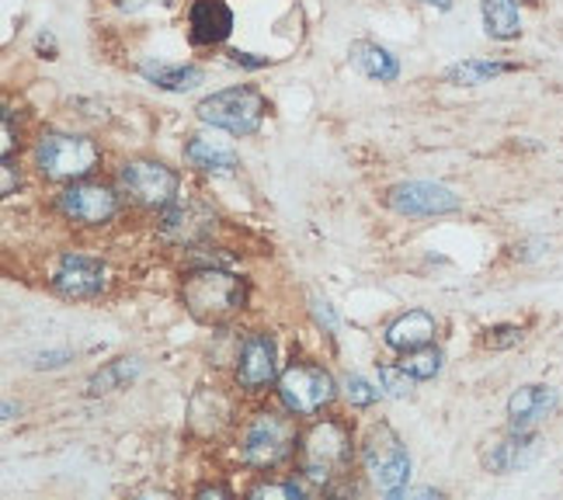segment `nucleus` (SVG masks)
Wrapping results in <instances>:
<instances>
[{"mask_svg":"<svg viewBox=\"0 0 563 500\" xmlns=\"http://www.w3.org/2000/svg\"><path fill=\"white\" fill-rule=\"evenodd\" d=\"M334 379L328 368L310 365V362H292L286 373L278 376V397L286 403L289 414L310 418L320 414L323 407L334 400Z\"/></svg>","mask_w":563,"mask_h":500,"instance_id":"nucleus-6","label":"nucleus"},{"mask_svg":"<svg viewBox=\"0 0 563 500\" xmlns=\"http://www.w3.org/2000/svg\"><path fill=\"white\" fill-rule=\"evenodd\" d=\"M59 212L74 223L84 226H101L119 212V195L104 185H91V181H74L67 191L59 195Z\"/></svg>","mask_w":563,"mask_h":500,"instance_id":"nucleus-10","label":"nucleus"},{"mask_svg":"<svg viewBox=\"0 0 563 500\" xmlns=\"http://www.w3.org/2000/svg\"><path fill=\"white\" fill-rule=\"evenodd\" d=\"M199 497H230V490H227V487L209 484V487H199Z\"/></svg>","mask_w":563,"mask_h":500,"instance_id":"nucleus-33","label":"nucleus"},{"mask_svg":"<svg viewBox=\"0 0 563 500\" xmlns=\"http://www.w3.org/2000/svg\"><path fill=\"white\" fill-rule=\"evenodd\" d=\"M379 382H383V389H386L389 397L404 400V397H410V389H415L418 379L410 376L404 365H400V368H397V365H383V368H379Z\"/></svg>","mask_w":563,"mask_h":500,"instance_id":"nucleus-25","label":"nucleus"},{"mask_svg":"<svg viewBox=\"0 0 563 500\" xmlns=\"http://www.w3.org/2000/svg\"><path fill=\"white\" fill-rule=\"evenodd\" d=\"M556 389L553 386H522L508 400V424L515 431H532L543 418H550L556 410Z\"/></svg>","mask_w":563,"mask_h":500,"instance_id":"nucleus-16","label":"nucleus"},{"mask_svg":"<svg viewBox=\"0 0 563 500\" xmlns=\"http://www.w3.org/2000/svg\"><path fill=\"white\" fill-rule=\"evenodd\" d=\"M122 191L143 209H167L170 202H178L181 178L178 170H170L161 160H129L119 170Z\"/></svg>","mask_w":563,"mask_h":500,"instance_id":"nucleus-8","label":"nucleus"},{"mask_svg":"<svg viewBox=\"0 0 563 500\" xmlns=\"http://www.w3.org/2000/svg\"><path fill=\"white\" fill-rule=\"evenodd\" d=\"M362 463H365V473H369V480L386 493L400 490L410 476V455L389 424H379L369 431V438H365V448H362Z\"/></svg>","mask_w":563,"mask_h":500,"instance_id":"nucleus-7","label":"nucleus"},{"mask_svg":"<svg viewBox=\"0 0 563 500\" xmlns=\"http://www.w3.org/2000/svg\"><path fill=\"white\" fill-rule=\"evenodd\" d=\"M352 63L365 77H373L379 84H389V80L400 77L397 56H389L383 46H376V42H355V46H352Z\"/></svg>","mask_w":563,"mask_h":500,"instance_id":"nucleus-21","label":"nucleus"},{"mask_svg":"<svg viewBox=\"0 0 563 500\" xmlns=\"http://www.w3.org/2000/svg\"><path fill=\"white\" fill-rule=\"evenodd\" d=\"M484 11V29L497 42H511L522 35V11H518V0H481Z\"/></svg>","mask_w":563,"mask_h":500,"instance_id":"nucleus-20","label":"nucleus"},{"mask_svg":"<svg viewBox=\"0 0 563 500\" xmlns=\"http://www.w3.org/2000/svg\"><path fill=\"white\" fill-rule=\"evenodd\" d=\"M435 316L424 313V310H410L404 316H397L394 323L386 327V344L394 352H415V347H424L435 337Z\"/></svg>","mask_w":563,"mask_h":500,"instance_id":"nucleus-17","label":"nucleus"},{"mask_svg":"<svg viewBox=\"0 0 563 500\" xmlns=\"http://www.w3.org/2000/svg\"><path fill=\"white\" fill-rule=\"evenodd\" d=\"M421 4H428V8H439V11H449V8H452V0H421Z\"/></svg>","mask_w":563,"mask_h":500,"instance_id":"nucleus-34","label":"nucleus"},{"mask_svg":"<svg viewBox=\"0 0 563 500\" xmlns=\"http://www.w3.org/2000/svg\"><path fill=\"white\" fill-rule=\"evenodd\" d=\"M251 493L254 497H286V500H296V497H302V487L299 484H265V487H254Z\"/></svg>","mask_w":563,"mask_h":500,"instance_id":"nucleus-28","label":"nucleus"},{"mask_svg":"<svg viewBox=\"0 0 563 500\" xmlns=\"http://www.w3.org/2000/svg\"><path fill=\"white\" fill-rule=\"evenodd\" d=\"M199 119L212 129H227L230 136H254L268 115V101L254 87H227L199 101Z\"/></svg>","mask_w":563,"mask_h":500,"instance_id":"nucleus-3","label":"nucleus"},{"mask_svg":"<svg viewBox=\"0 0 563 500\" xmlns=\"http://www.w3.org/2000/svg\"><path fill=\"white\" fill-rule=\"evenodd\" d=\"M278 362H275V341L268 334H251L241 344V355H236V382L247 393H262L275 382Z\"/></svg>","mask_w":563,"mask_h":500,"instance_id":"nucleus-12","label":"nucleus"},{"mask_svg":"<svg viewBox=\"0 0 563 500\" xmlns=\"http://www.w3.org/2000/svg\"><path fill=\"white\" fill-rule=\"evenodd\" d=\"M526 331L515 327V323H497V327L487 331V347H494V352H505V347H515L522 344Z\"/></svg>","mask_w":563,"mask_h":500,"instance_id":"nucleus-26","label":"nucleus"},{"mask_svg":"<svg viewBox=\"0 0 563 500\" xmlns=\"http://www.w3.org/2000/svg\"><path fill=\"white\" fill-rule=\"evenodd\" d=\"M181 296L188 313L199 323H223L244 310L247 286L241 275L223 268H195L181 281Z\"/></svg>","mask_w":563,"mask_h":500,"instance_id":"nucleus-1","label":"nucleus"},{"mask_svg":"<svg viewBox=\"0 0 563 500\" xmlns=\"http://www.w3.org/2000/svg\"><path fill=\"white\" fill-rule=\"evenodd\" d=\"M241 452L251 469H275L296 452V424L282 414H272V410L254 414L251 424L244 427Z\"/></svg>","mask_w":563,"mask_h":500,"instance_id":"nucleus-5","label":"nucleus"},{"mask_svg":"<svg viewBox=\"0 0 563 500\" xmlns=\"http://www.w3.org/2000/svg\"><path fill=\"white\" fill-rule=\"evenodd\" d=\"M185 160L206 174H236V167H241V157H236L227 143L209 140V136H191L185 143Z\"/></svg>","mask_w":563,"mask_h":500,"instance_id":"nucleus-18","label":"nucleus"},{"mask_svg":"<svg viewBox=\"0 0 563 500\" xmlns=\"http://www.w3.org/2000/svg\"><path fill=\"white\" fill-rule=\"evenodd\" d=\"M140 373V362L136 358H119L112 362L108 368H101V373L91 379V393H108V389H119L122 382H129Z\"/></svg>","mask_w":563,"mask_h":500,"instance_id":"nucleus-24","label":"nucleus"},{"mask_svg":"<svg viewBox=\"0 0 563 500\" xmlns=\"http://www.w3.org/2000/svg\"><path fill=\"white\" fill-rule=\"evenodd\" d=\"M143 77L150 84H157L161 91L185 95V91H195V87L206 80V70L191 67V63H143Z\"/></svg>","mask_w":563,"mask_h":500,"instance_id":"nucleus-19","label":"nucleus"},{"mask_svg":"<svg viewBox=\"0 0 563 500\" xmlns=\"http://www.w3.org/2000/svg\"><path fill=\"white\" fill-rule=\"evenodd\" d=\"M400 365L415 379H435L442 373V352H439V347L424 344V347H415V352H404Z\"/></svg>","mask_w":563,"mask_h":500,"instance_id":"nucleus-23","label":"nucleus"},{"mask_svg":"<svg viewBox=\"0 0 563 500\" xmlns=\"http://www.w3.org/2000/svg\"><path fill=\"white\" fill-rule=\"evenodd\" d=\"M230 59L236 63V67H251V70H257V67H268V59H265V56L241 53V49H233V53H230Z\"/></svg>","mask_w":563,"mask_h":500,"instance_id":"nucleus-31","label":"nucleus"},{"mask_svg":"<svg viewBox=\"0 0 563 500\" xmlns=\"http://www.w3.org/2000/svg\"><path fill=\"white\" fill-rule=\"evenodd\" d=\"M344 393H349V400H352L355 407H373V403L379 400V389H373L362 376H352L349 386H344Z\"/></svg>","mask_w":563,"mask_h":500,"instance_id":"nucleus-27","label":"nucleus"},{"mask_svg":"<svg viewBox=\"0 0 563 500\" xmlns=\"http://www.w3.org/2000/svg\"><path fill=\"white\" fill-rule=\"evenodd\" d=\"M216 230V215L212 209H206L199 199H185V202H170L164 209L161 220V233L164 241L178 244V247H195L209 241V233Z\"/></svg>","mask_w":563,"mask_h":500,"instance_id":"nucleus-11","label":"nucleus"},{"mask_svg":"<svg viewBox=\"0 0 563 500\" xmlns=\"http://www.w3.org/2000/svg\"><path fill=\"white\" fill-rule=\"evenodd\" d=\"M536 455H539V438L532 431H515L508 438H497L487 452H484V466L490 473H518V469H526L536 463Z\"/></svg>","mask_w":563,"mask_h":500,"instance_id":"nucleus-15","label":"nucleus"},{"mask_svg":"<svg viewBox=\"0 0 563 500\" xmlns=\"http://www.w3.org/2000/svg\"><path fill=\"white\" fill-rule=\"evenodd\" d=\"M0 170H4V185H0V195L8 199V195H14V188L21 185V174L14 170V160L11 157L4 160V167H0Z\"/></svg>","mask_w":563,"mask_h":500,"instance_id":"nucleus-30","label":"nucleus"},{"mask_svg":"<svg viewBox=\"0 0 563 500\" xmlns=\"http://www.w3.org/2000/svg\"><path fill=\"white\" fill-rule=\"evenodd\" d=\"M386 205L400 215H445V212H456L463 202H460V195L445 185L404 181L386 191Z\"/></svg>","mask_w":563,"mask_h":500,"instance_id":"nucleus-9","label":"nucleus"},{"mask_svg":"<svg viewBox=\"0 0 563 500\" xmlns=\"http://www.w3.org/2000/svg\"><path fill=\"white\" fill-rule=\"evenodd\" d=\"M188 32L195 46H220L233 32V11L227 0H195L188 11Z\"/></svg>","mask_w":563,"mask_h":500,"instance_id":"nucleus-14","label":"nucleus"},{"mask_svg":"<svg viewBox=\"0 0 563 500\" xmlns=\"http://www.w3.org/2000/svg\"><path fill=\"white\" fill-rule=\"evenodd\" d=\"M14 146H18V136H14V115L4 112V143H0V154H4V160L14 157Z\"/></svg>","mask_w":563,"mask_h":500,"instance_id":"nucleus-29","label":"nucleus"},{"mask_svg":"<svg viewBox=\"0 0 563 500\" xmlns=\"http://www.w3.org/2000/svg\"><path fill=\"white\" fill-rule=\"evenodd\" d=\"M352 427L344 421L323 418L310 424L299 438V466L307 473V480L331 487V480L349 473L352 466Z\"/></svg>","mask_w":563,"mask_h":500,"instance_id":"nucleus-2","label":"nucleus"},{"mask_svg":"<svg viewBox=\"0 0 563 500\" xmlns=\"http://www.w3.org/2000/svg\"><path fill=\"white\" fill-rule=\"evenodd\" d=\"M53 289L63 299H95L104 289V265L95 257L67 254L53 275Z\"/></svg>","mask_w":563,"mask_h":500,"instance_id":"nucleus-13","label":"nucleus"},{"mask_svg":"<svg viewBox=\"0 0 563 500\" xmlns=\"http://www.w3.org/2000/svg\"><path fill=\"white\" fill-rule=\"evenodd\" d=\"M35 164L38 170L53 181H80L101 164V149L88 136H63L49 133L35 146Z\"/></svg>","mask_w":563,"mask_h":500,"instance_id":"nucleus-4","label":"nucleus"},{"mask_svg":"<svg viewBox=\"0 0 563 500\" xmlns=\"http://www.w3.org/2000/svg\"><path fill=\"white\" fill-rule=\"evenodd\" d=\"M67 358H70L67 352H53V355H42V358H38L35 365H38V368H56V365H63V362H67Z\"/></svg>","mask_w":563,"mask_h":500,"instance_id":"nucleus-32","label":"nucleus"},{"mask_svg":"<svg viewBox=\"0 0 563 500\" xmlns=\"http://www.w3.org/2000/svg\"><path fill=\"white\" fill-rule=\"evenodd\" d=\"M511 63H497V59H463L456 67L445 70V80L456 87H473V84H487L501 74H511Z\"/></svg>","mask_w":563,"mask_h":500,"instance_id":"nucleus-22","label":"nucleus"}]
</instances>
